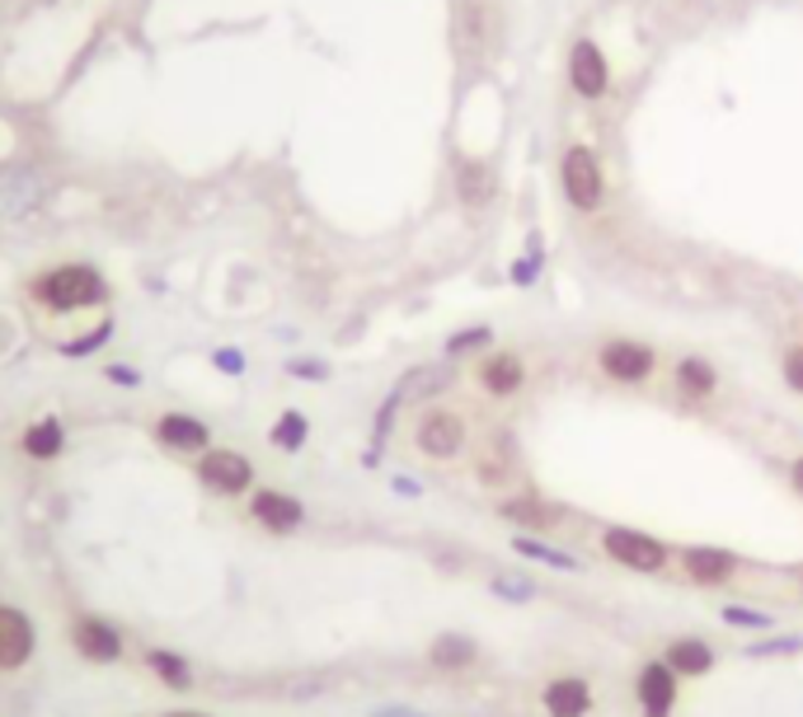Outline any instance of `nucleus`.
<instances>
[{"label":"nucleus","instance_id":"nucleus-21","mask_svg":"<svg viewBox=\"0 0 803 717\" xmlns=\"http://www.w3.org/2000/svg\"><path fill=\"white\" fill-rule=\"evenodd\" d=\"M677 389L687 398H710L719 389V371L704 356H681L677 362Z\"/></svg>","mask_w":803,"mask_h":717},{"label":"nucleus","instance_id":"nucleus-3","mask_svg":"<svg viewBox=\"0 0 803 717\" xmlns=\"http://www.w3.org/2000/svg\"><path fill=\"white\" fill-rule=\"evenodd\" d=\"M66 643H71V652L81 656V662L113 666L117 656H123L127 637H123V628H117L113 620H104V614H75V620L66 624Z\"/></svg>","mask_w":803,"mask_h":717},{"label":"nucleus","instance_id":"nucleus-35","mask_svg":"<svg viewBox=\"0 0 803 717\" xmlns=\"http://www.w3.org/2000/svg\"><path fill=\"white\" fill-rule=\"evenodd\" d=\"M109 375L117 385H136V375H132V366H109Z\"/></svg>","mask_w":803,"mask_h":717},{"label":"nucleus","instance_id":"nucleus-17","mask_svg":"<svg viewBox=\"0 0 803 717\" xmlns=\"http://www.w3.org/2000/svg\"><path fill=\"white\" fill-rule=\"evenodd\" d=\"M142 666L161 680L165 689H193V666H188V656L184 652H169V647H146L142 656Z\"/></svg>","mask_w":803,"mask_h":717},{"label":"nucleus","instance_id":"nucleus-13","mask_svg":"<svg viewBox=\"0 0 803 717\" xmlns=\"http://www.w3.org/2000/svg\"><path fill=\"white\" fill-rule=\"evenodd\" d=\"M62 450H66V427H62V417H33V423L19 432V455L33 465H52V460H62Z\"/></svg>","mask_w":803,"mask_h":717},{"label":"nucleus","instance_id":"nucleus-20","mask_svg":"<svg viewBox=\"0 0 803 717\" xmlns=\"http://www.w3.org/2000/svg\"><path fill=\"white\" fill-rule=\"evenodd\" d=\"M662 662H668L677 675H710L714 671V647L700 643V637H677Z\"/></svg>","mask_w":803,"mask_h":717},{"label":"nucleus","instance_id":"nucleus-5","mask_svg":"<svg viewBox=\"0 0 803 717\" xmlns=\"http://www.w3.org/2000/svg\"><path fill=\"white\" fill-rule=\"evenodd\" d=\"M198 484L217 497H245L254 488V460L230 446H212L198 455Z\"/></svg>","mask_w":803,"mask_h":717},{"label":"nucleus","instance_id":"nucleus-18","mask_svg":"<svg viewBox=\"0 0 803 717\" xmlns=\"http://www.w3.org/2000/svg\"><path fill=\"white\" fill-rule=\"evenodd\" d=\"M456 188H461V197L470 207H488V202H494L498 178H494V169H488L484 159H461V165H456Z\"/></svg>","mask_w":803,"mask_h":717},{"label":"nucleus","instance_id":"nucleus-25","mask_svg":"<svg viewBox=\"0 0 803 717\" xmlns=\"http://www.w3.org/2000/svg\"><path fill=\"white\" fill-rule=\"evenodd\" d=\"M488 343H494V329H488V324H475V329H461V333L446 337V352L461 356V352H475V347H488Z\"/></svg>","mask_w":803,"mask_h":717},{"label":"nucleus","instance_id":"nucleus-27","mask_svg":"<svg viewBox=\"0 0 803 717\" xmlns=\"http://www.w3.org/2000/svg\"><path fill=\"white\" fill-rule=\"evenodd\" d=\"M494 595H503V601H513V605H526L536 595L532 582H522V576H498L494 582Z\"/></svg>","mask_w":803,"mask_h":717},{"label":"nucleus","instance_id":"nucleus-33","mask_svg":"<svg viewBox=\"0 0 803 717\" xmlns=\"http://www.w3.org/2000/svg\"><path fill=\"white\" fill-rule=\"evenodd\" d=\"M371 717H428V713L404 708V704H385V708H371Z\"/></svg>","mask_w":803,"mask_h":717},{"label":"nucleus","instance_id":"nucleus-19","mask_svg":"<svg viewBox=\"0 0 803 717\" xmlns=\"http://www.w3.org/2000/svg\"><path fill=\"white\" fill-rule=\"evenodd\" d=\"M498 516L503 521H522V526H536V530H555L559 521H564V511L555 507V502H541V497H513V502H503L498 507Z\"/></svg>","mask_w":803,"mask_h":717},{"label":"nucleus","instance_id":"nucleus-30","mask_svg":"<svg viewBox=\"0 0 803 717\" xmlns=\"http://www.w3.org/2000/svg\"><path fill=\"white\" fill-rule=\"evenodd\" d=\"M536 268H541V253H536V245H532V253H526L522 263L513 268V282H517V287H532V282H536Z\"/></svg>","mask_w":803,"mask_h":717},{"label":"nucleus","instance_id":"nucleus-26","mask_svg":"<svg viewBox=\"0 0 803 717\" xmlns=\"http://www.w3.org/2000/svg\"><path fill=\"white\" fill-rule=\"evenodd\" d=\"M723 620L738 628H775V620L766 610H748V605H723Z\"/></svg>","mask_w":803,"mask_h":717},{"label":"nucleus","instance_id":"nucleus-37","mask_svg":"<svg viewBox=\"0 0 803 717\" xmlns=\"http://www.w3.org/2000/svg\"><path fill=\"white\" fill-rule=\"evenodd\" d=\"M161 717H212V713H203V708H169V713H161Z\"/></svg>","mask_w":803,"mask_h":717},{"label":"nucleus","instance_id":"nucleus-38","mask_svg":"<svg viewBox=\"0 0 803 717\" xmlns=\"http://www.w3.org/2000/svg\"><path fill=\"white\" fill-rule=\"evenodd\" d=\"M395 488H400L404 497H414V492H419V484H414V478H395Z\"/></svg>","mask_w":803,"mask_h":717},{"label":"nucleus","instance_id":"nucleus-32","mask_svg":"<svg viewBox=\"0 0 803 717\" xmlns=\"http://www.w3.org/2000/svg\"><path fill=\"white\" fill-rule=\"evenodd\" d=\"M217 366H222L226 375H240V371H245V356H240V352H217Z\"/></svg>","mask_w":803,"mask_h":717},{"label":"nucleus","instance_id":"nucleus-34","mask_svg":"<svg viewBox=\"0 0 803 717\" xmlns=\"http://www.w3.org/2000/svg\"><path fill=\"white\" fill-rule=\"evenodd\" d=\"M291 375H306V381H325V366H320V362H297V366H291Z\"/></svg>","mask_w":803,"mask_h":717},{"label":"nucleus","instance_id":"nucleus-10","mask_svg":"<svg viewBox=\"0 0 803 717\" xmlns=\"http://www.w3.org/2000/svg\"><path fill=\"white\" fill-rule=\"evenodd\" d=\"M249 521H259L272 534H291L306 526V507H301V497H291L282 488H259V492H249Z\"/></svg>","mask_w":803,"mask_h":717},{"label":"nucleus","instance_id":"nucleus-36","mask_svg":"<svg viewBox=\"0 0 803 717\" xmlns=\"http://www.w3.org/2000/svg\"><path fill=\"white\" fill-rule=\"evenodd\" d=\"M790 484H794V492L803 497V455H799V460H794V469H790Z\"/></svg>","mask_w":803,"mask_h":717},{"label":"nucleus","instance_id":"nucleus-24","mask_svg":"<svg viewBox=\"0 0 803 717\" xmlns=\"http://www.w3.org/2000/svg\"><path fill=\"white\" fill-rule=\"evenodd\" d=\"M513 549L526 553V558H536V563H545V568H555V572H578V558H569L555 544H541V540H526V534H517Z\"/></svg>","mask_w":803,"mask_h":717},{"label":"nucleus","instance_id":"nucleus-2","mask_svg":"<svg viewBox=\"0 0 803 717\" xmlns=\"http://www.w3.org/2000/svg\"><path fill=\"white\" fill-rule=\"evenodd\" d=\"M559 188L578 211H597L606 202V174L593 146H569L559 155Z\"/></svg>","mask_w":803,"mask_h":717},{"label":"nucleus","instance_id":"nucleus-11","mask_svg":"<svg viewBox=\"0 0 803 717\" xmlns=\"http://www.w3.org/2000/svg\"><path fill=\"white\" fill-rule=\"evenodd\" d=\"M155 441L174 455H203V450H212V432L193 413H161L155 417Z\"/></svg>","mask_w":803,"mask_h":717},{"label":"nucleus","instance_id":"nucleus-15","mask_svg":"<svg viewBox=\"0 0 803 717\" xmlns=\"http://www.w3.org/2000/svg\"><path fill=\"white\" fill-rule=\"evenodd\" d=\"M681 568H687V576H691V582H700V586H723L738 572V553L710 549V544H691L687 553H681Z\"/></svg>","mask_w":803,"mask_h":717},{"label":"nucleus","instance_id":"nucleus-7","mask_svg":"<svg viewBox=\"0 0 803 717\" xmlns=\"http://www.w3.org/2000/svg\"><path fill=\"white\" fill-rule=\"evenodd\" d=\"M597 366L616 385H644L658 371V352L649 343H639V337H611V343H601Z\"/></svg>","mask_w":803,"mask_h":717},{"label":"nucleus","instance_id":"nucleus-1","mask_svg":"<svg viewBox=\"0 0 803 717\" xmlns=\"http://www.w3.org/2000/svg\"><path fill=\"white\" fill-rule=\"evenodd\" d=\"M29 295L48 314H81V310L104 305L113 295V287H109V277L94 263H56V268L33 277Z\"/></svg>","mask_w":803,"mask_h":717},{"label":"nucleus","instance_id":"nucleus-22","mask_svg":"<svg viewBox=\"0 0 803 717\" xmlns=\"http://www.w3.org/2000/svg\"><path fill=\"white\" fill-rule=\"evenodd\" d=\"M428 662L437 671H465L475 662V643H470L465 633H442V637H433V647H428Z\"/></svg>","mask_w":803,"mask_h":717},{"label":"nucleus","instance_id":"nucleus-23","mask_svg":"<svg viewBox=\"0 0 803 717\" xmlns=\"http://www.w3.org/2000/svg\"><path fill=\"white\" fill-rule=\"evenodd\" d=\"M306 436H310V423H306V413H297V408H287L278 423H272V432H268V441L278 446V450H301L306 446Z\"/></svg>","mask_w":803,"mask_h":717},{"label":"nucleus","instance_id":"nucleus-16","mask_svg":"<svg viewBox=\"0 0 803 717\" xmlns=\"http://www.w3.org/2000/svg\"><path fill=\"white\" fill-rule=\"evenodd\" d=\"M545 713L550 717H587L593 713V689L578 675H555L550 685H545Z\"/></svg>","mask_w":803,"mask_h":717},{"label":"nucleus","instance_id":"nucleus-14","mask_svg":"<svg viewBox=\"0 0 803 717\" xmlns=\"http://www.w3.org/2000/svg\"><path fill=\"white\" fill-rule=\"evenodd\" d=\"M475 381L484 394H494V398H513L522 385H526V366H522V356L517 352H488L484 362L475 366Z\"/></svg>","mask_w":803,"mask_h":717},{"label":"nucleus","instance_id":"nucleus-28","mask_svg":"<svg viewBox=\"0 0 803 717\" xmlns=\"http://www.w3.org/2000/svg\"><path fill=\"white\" fill-rule=\"evenodd\" d=\"M780 375H785V385H790L794 394H803V343L785 352V362H780Z\"/></svg>","mask_w":803,"mask_h":717},{"label":"nucleus","instance_id":"nucleus-8","mask_svg":"<svg viewBox=\"0 0 803 717\" xmlns=\"http://www.w3.org/2000/svg\"><path fill=\"white\" fill-rule=\"evenodd\" d=\"M414 446L428 460H456L465 450V417L452 408H428L414 423Z\"/></svg>","mask_w":803,"mask_h":717},{"label":"nucleus","instance_id":"nucleus-29","mask_svg":"<svg viewBox=\"0 0 803 717\" xmlns=\"http://www.w3.org/2000/svg\"><path fill=\"white\" fill-rule=\"evenodd\" d=\"M803 637H775V643H752L748 656H775V652H799Z\"/></svg>","mask_w":803,"mask_h":717},{"label":"nucleus","instance_id":"nucleus-4","mask_svg":"<svg viewBox=\"0 0 803 717\" xmlns=\"http://www.w3.org/2000/svg\"><path fill=\"white\" fill-rule=\"evenodd\" d=\"M38 656V624L24 605L0 601V675H19L29 671Z\"/></svg>","mask_w":803,"mask_h":717},{"label":"nucleus","instance_id":"nucleus-12","mask_svg":"<svg viewBox=\"0 0 803 717\" xmlns=\"http://www.w3.org/2000/svg\"><path fill=\"white\" fill-rule=\"evenodd\" d=\"M635 694H639L644 717H672V708H677V671H672L668 662L639 666V675H635Z\"/></svg>","mask_w":803,"mask_h":717},{"label":"nucleus","instance_id":"nucleus-6","mask_svg":"<svg viewBox=\"0 0 803 717\" xmlns=\"http://www.w3.org/2000/svg\"><path fill=\"white\" fill-rule=\"evenodd\" d=\"M601 549L616 558L620 568H630V572H662L672 563V549L653 540V534H644V530H630V526H611L601 534Z\"/></svg>","mask_w":803,"mask_h":717},{"label":"nucleus","instance_id":"nucleus-31","mask_svg":"<svg viewBox=\"0 0 803 717\" xmlns=\"http://www.w3.org/2000/svg\"><path fill=\"white\" fill-rule=\"evenodd\" d=\"M109 333H113V329H109V324H100V329H94L90 337H81V343H66V352H71V356H85V352H94V347H100Z\"/></svg>","mask_w":803,"mask_h":717},{"label":"nucleus","instance_id":"nucleus-9","mask_svg":"<svg viewBox=\"0 0 803 717\" xmlns=\"http://www.w3.org/2000/svg\"><path fill=\"white\" fill-rule=\"evenodd\" d=\"M569 90L587 104H597L611 90V62H606V52L593 43V38H578L569 48Z\"/></svg>","mask_w":803,"mask_h":717}]
</instances>
